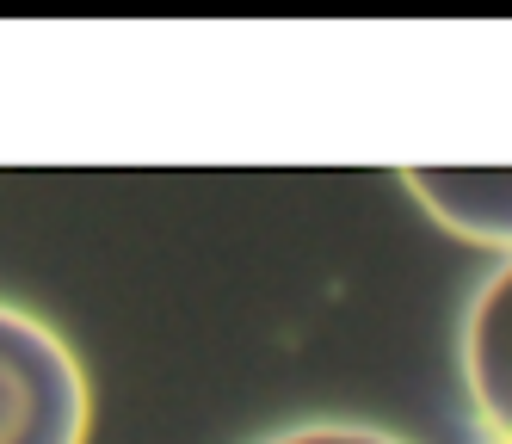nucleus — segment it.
Segmentation results:
<instances>
[{
  "mask_svg": "<svg viewBox=\"0 0 512 444\" xmlns=\"http://www.w3.org/2000/svg\"><path fill=\"white\" fill-rule=\"evenodd\" d=\"M401 192L445 235L512 259V167H401Z\"/></svg>",
  "mask_w": 512,
  "mask_h": 444,
  "instance_id": "nucleus-3",
  "label": "nucleus"
},
{
  "mask_svg": "<svg viewBox=\"0 0 512 444\" xmlns=\"http://www.w3.org/2000/svg\"><path fill=\"white\" fill-rule=\"evenodd\" d=\"M463 395L475 407V426L488 444H512V259L475 284L463 327H457Z\"/></svg>",
  "mask_w": 512,
  "mask_h": 444,
  "instance_id": "nucleus-2",
  "label": "nucleus"
},
{
  "mask_svg": "<svg viewBox=\"0 0 512 444\" xmlns=\"http://www.w3.org/2000/svg\"><path fill=\"white\" fill-rule=\"evenodd\" d=\"M93 389L81 352L19 303H0V444H87Z\"/></svg>",
  "mask_w": 512,
  "mask_h": 444,
  "instance_id": "nucleus-1",
  "label": "nucleus"
},
{
  "mask_svg": "<svg viewBox=\"0 0 512 444\" xmlns=\"http://www.w3.org/2000/svg\"><path fill=\"white\" fill-rule=\"evenodd\" d=\"M253 444H414V438L371 426V420H297V426H278Z\"/></svg>",
  "mask_w": 512,
  "mask_h": 444,
  "instance_id": "nucleus-4",
  "label": "nucleus"
}]
</instances>
